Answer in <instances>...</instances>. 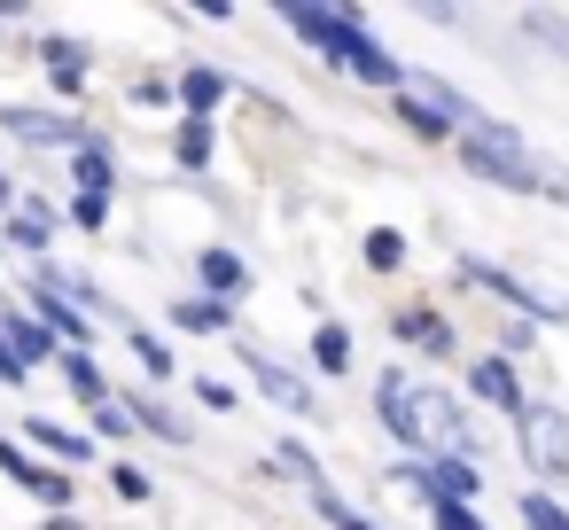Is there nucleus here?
<instances>
[{"instance_id":"obj_16","label":"nucleus","mask_w":569,"mask_h":530,"mask_svg":"<svg viewBox=\"0 0 569 530\" xmlns=\"http://www.w3.org/2000/svg\"><path fill=\"white\" fill-rule=\"evenodd\" d=\"M390 328H398V336H406V343H421V351H429V359H452V328H445V320H437V312H398V320H390Z\"/></svg>"},{"instance_id":"obj_11","label":"nucleus","mask_w":569,"mask_h":530,"mask_svg":"<svg viewBox=\"0 0 569 530\" xmlns=\"http://www.w3.org/2000/svg\"><path fill=\"white\" fill-rule=\"evenodd\" d=\"M71 180H79V196H94V203H110V188H118V157L87 133L79 149H71Z\"/></svg>"},{"instance_id":"obj_29","label":"nucleus","mask_w":569,"mask_h":530,"mask_svg":"<svg viewBox=\"0 0 569 530\" xmlns=\"http://www.w3.org/2000/svg\"><path fill=\"white\" fill-rule=\"evenodd\" d=\"M110 483H118V499H133V507H141V499L157 491V483H149V476H141L133 460H118V468H110Z\"/></svg>"},{"instance_id":"obj_2","label":"nucleus","mask_w":569,"mask_h":530,"mask_svg":"<svg viewBox=\"0 0 569 530\" xmlns=\"http://www.w3.org/2000/svg\"><path fill=\"white\" fill-rule=\"evenodd\" d=\"M281 24L305 40V48H320L336 71H351V79H367V87H406V71H398V56H382V40L367 32V17L359 9H281Z\"/></svg>"},{"instance_id":"obj_32","label":"nucleus","mask_w":569,"mask_h":530,"mask_svg":"<svg viewBox=\"0 0 569 530\" xmlns=\"http://www.w3.org/2000/svg\"><path fill=\"white\" fill-rule=\"evenodd\" d=\"M71 219H79V227H87V234H94V227H102V219H110V203H94V196H71Z\"/></svg>"},{"instance_id":"obj_23","label":"nucleus","mask_w":569,"mask_h":530,"mask_svg":"<svg viewBox=\"0 0 569 530\" xmlns=\"http://www.w3.org/2000/svg\"><path fill=\"white\" fill-rule=\"evenodd\" d=\"M172 157H180V172H203V164H211V126H203V118H180Z\"/></svg>"},{"instance_id":"obj_25","label":"nucleus","mask_w":569,"mask_h":530,"mask_svg":"<svg viewBox=\"0 0 569 530\" xmlns=\"http://www.w3.org/2000/svg\"><path fill=\"white\" fill-rule=\"evenodd\" d=\"M126 343H133V359H141V374H149V382H164V374H172V351H164V336H149V328H126Z\"/></svg>"},{"instance_id":"obj_34","label":"nucleus","mask_w":569,"mask_h":530,"mask_svg":"<svg viewBox=\"0 0 569 530\" xmlns=\"http://www.w3.org/2000/svg\"><path fill=\"white\" fill-rule=\"evenodd\" d=\"M48 530H87V522H71V514H56V522H48Z\"/></svg>"},{"instance_id":"obj_24","label":"nucleus","mask_w":569,"mask_h":530,"mask_svg":"<svg viewBox=\"0 0 569 530\" xmlns=\"http://www.w3.org/2000/svg\"><path fill=\"white\" fill-rule=\"evenodd\" d=\"M40 320H48V328H63V336H79V351L94 343V320H87L79 304H63V297H48V289H40Z\"/></svg>"},{"instance_id":"obj_17","label":"nucleus","mask_w":569,"mask_h":530,"mask_svg":"<svg viewBox=\"0 0 569 530\" xmlns=\"http://www.w3.org/2000/svg\"><path fill=\"white\" fill-rule=\"evenodd\" d=\"M56 367H63V382H71V398H79V406H110V382H102V367H94L87 351H63Z\"/></svg>"},{"instance_id":"obj_14","label":"nucleus","mask_w":569,"mask_h":530,"mask_svg":"<svg viewBox=\"0 0 569 530\" xmlns=\"http://www.w3.org/2000/svg\"><path fill=\"white\" fill-rule=\"evenodd\" d=\"M172 328H188V336H227V328H234V304H219V297H180V304H172Z\"/></svg>"},{"instance_id":"obj_33","label":"nucleus","mask_w":569,"mask_h":530,"mask_svg":"<svg viewBox=\"0 0 569 530\" xmlns=\"http://www.w3.org/2000/svg\"><path fill=\"white\" fill-rule=\"evenodd\" d=\"M9 382H24V367H17V351H9V343H0V390H9Z\"/></svg>"},{"instance_id":"obj_20","label":"nucleus","mask_w":569,"mask_h":530,"mask_svg":"<svg viewBox=\"0 0 569 530\" xmlns=\"http://www.w3.org/2000/svg\"><path fill=\"white\" fill-rule=\"evenodd\" d=\"M180 102H188V118H211L219 110V94H227V79L219 71H180V87H172Z\"/></svg>"},{"instance_id":"obj_13","label":"nucleus","mask_w":569,"mask_h":530,"mask_svg":"<svg viewBox=\"0 0 569 530\" xmlns=\"http://www.w3.org/2000/svg\"><path fill=\"white\" fill-rule=\"evenodd\" d=\"M0 343L17 351V367H32V359H56V336H48L40 320H24V312H0Z\"/></svg>"},{"instance_id":"obj_9","label":"nucleus","mask_w":569,"mask_h":530,"mask_svg":"<svg viewBox=\"0 0 569 530\" xmlns=\"http://www.w3.org/2000/svg\"><path fill=\"white\" fill-rule=\"evenodd\" d=\"M468 390H476L483 406H499L507 421H515V413L530 406V398H522V374L507 367V351H491V359H476V367H468Z\"/></svg>"},{"instance_id":"obj_30","label":"nucleus","mask_w":569,"mask_h":530,"mask_svg":"<svg viewBox=\"0 0 569 530\" xmlns=\"http://www.w3.org/2000/svg\"><path fill=\"white\" fill-rule=\"evenodd\" d=\"M429 522H437V530H483V522H476V507H452V499H437V507H429Z\"/></svg>"},{"instance_id":"obj_18","label":"nucleus","mask_w":569,"mask_h":530,"mask_svg":"<svg viewBox=\"0 0 569 530\" xmlns=\"http://www.w3.org/2000/svg\"><path fill=\"white\" fill-rule=\"evenodd\" d=\"M24 429H32V444H40L48 460H79V468H87V452H94V444H87L79 429H63V421H40V413H32Z\"/></svg>"},{"instance_id":"obj_6","label":"nucleus","mask_w":569,"mask_h":530,"mask_svg":"<svg viewBox=\"0 0 569 530\" xmlns=\"http://www.w3.org/2000/svg\"><path fill=\"white\" fill-rule=\"evenodd\" d=\"M0 133L24 141V149H79L87 126L79 118H56V110H0Z\"/></svg>"},{"instance_id":"obj_7","label":"nucleus","mask_w":569,"mask_h":530,"mask_svg":"<svg viewBox=\"0 0 569 530\" xmlns=\"http://www.w3.org/2000/svg\"><path fill=\"white\" fill-rule=\"evenodd\" d=\"M460 273H468V281H483L491 297H507V304H515V312H530V320H569V304H553V297H538V289H530V281H515L507 266H483V258H468Z\"/></svg>"},{"instance_id":"obj_19","label":"nucleus","mask_w":569,"mask_h":530,"mask_svg":"<svg viewBox=\"0 0 569 530\" xmlns=\"http://www.w3.org/2000/svg\"><path fill=\"white\" fill-rule=\"evenodd\" d=\"M40 63H48V79H56L63 94H79V87H87V48H71V40H48V48H40Z\"/></svg>"},{"instance_id":"obj_4","label":"nucleus","mask_w":569,"mask_h":530,"mask_svg":"<svg viewBox=\"0 0 569 530\" xmlns=\"http://www.w3.org/2000/svg\"><path fill=\"white\" fill-rule=\"evenodd\" d=\"M515 444H522V460H530L538 476H561V468H569V413L522 406V413H515Z\"/></svg>"},{"instance_id":"obj_10","label":"nucleus","mask_w":569,"mask_h":530,"mask_svg":"<svg viewBox=\"0 0 569 530\" xmlns=\"http://www.w3.org/2000/svg\"><path fill=\"white\" fill-rule=\"evenodd\" d=\"M421 476H429V507L437 499H452V507L476 499V460L468 452H437V460H421Z\"/></svg>"},{"instance_id":"obj_1","label":"nucleus","mask_w":569,"mask_h":530,"mask_svg":"<svg viewBox=\"0 0 569 530\" xmlns=\"http://www.w3.org/2000/svg\"><path fill=\"white\" fill-rule=\"evenodd\" d=\"M375 413H382V429H390L398 444H413V452H452V444H476L468 406H460L452 390H421L406 367H382V382H375Z\"/></svg>"},{"instance_id":"obj_27","label":"nucleus","mask_w":569,"mask_h":530,"mask_svg":"<svg viewBox=\"0 0 569 530\" xmlns=\"http://www.w3.org/2000/svg\"><path fill=\"white\" fill-rule=\"evenodd\" d=\"M367 266H375V273H398V266H406V234H398V227H375V234H367Z\"/></svg>"},{"instance_id":"obj_5","label":"nucleus","mask_w":569,"mask_h":530,"mask_svg":"<svg viewBox=\"0 0 569 530\" xmlns=\"http://www.w3.org/2000/svg\"><path fill=\"white\" fill-rule=\"evenodd\" d=\"M0 476H9V483H24L40 507H71V499H79V491H71V476H63V468H40V460H32L17 437H0Z\"/></svg>"},{"instance_id":"obj_22","label":"nucleus","mask_w":569,"mask_h":530,"mask_svg":"<svg viewBox=\"0 0 569 530\" xmlns=\"http://www.w3.org/2000/svg\"><path fill=\"white\" fill-rule=\"evenodd\" d=\"M305 491H312V514H320L328 530H375L359 507H343V499H336V483H328V476H320V483H305Z\"/></svg>"},{"instance_id":"obj_28","label":"nucleus","mask_w":569,"mask_h":530,"mask_svg":"<svg viewBox=\"0 0 569 530\" xmlns=\"http://www.w3.org/2000/svg\"><path fill=\"white\" fill-rule=\"evenodd\" d=\"M522 522H530V530H569V514H561L546 491H522Z\"/></svg>"},{"instance_id":"obj_26","label":"nucleus","mask_w":569,"mask_h":530,"mask_svg":"<svg viewBox=\"0 0 569 530\" xmlns=\"http://www.w3.org/2000/svg\"><path fill=\"white\" fill-rule=\"evenodd\" d=\"M9 242H17V250H48V211H40V203L9 211Z\"/></svg>"},{"instance_id":"obj_15","label":"nucleus","mask_w":569,"mask_h":530,"mask_svg":"<svg viewBox=\"0 0 569 530\" xmlns=\"http://www.w3.org/2000/svg\"><path fill=\"white\" fill-rule=\"evenodd\" d=\"M126 413H133V429H149V437H164V444H188V437H196L164 398H141V390H133V406H126Z\"/></svg>"},{"instance_id":"obj_12","label":"nucleus","mask_w":569,"mask_h":530,"mask_svg":"<svg viewBox=\"0 0 569 530\" xmlns=\"http://www.w3.org/2000/svg\"><path fill=\"white\" fill-rule=\"evenodd\" d=\"M196 281H203V289H211V297L227 304V297H242V289H250V266H242L234 250H219V242H203V250H196Z\"/></svg>"},{"instance_id":"obj_3","label":"nucleus","mask_w":569,"mask_h":530,"mask_svg":"<svg viewBox=\"0 0 569 530\" xmlns=\"http://www.w3.org/2000/svg\"><path fill=\"white\" fill-rule=\"evenodd\" d=\"M460 164H468L476 180H491V188H515V196H546V180H538L530 149L515 141V126H491V118H476V126L460 133Z\"/></svg>"},{"instance_id":"obj_31","label":"nucleus","mask_w":569,"mask_h":530,"mask_svg":"<svg viewBox=\"0 0 569 530\" xmlns=\"http://www.w3.org/2000/svg\"><path fill=\"white\" fill-rule=\"evenodd\" d=\"M94 429H102V437H133V413L110 398V406H94Z\"/></svg>"},{"instance_id":"obj_21","label":"nucleus","mask_w":569,"mask_h":530,"mask_svg":"<svg viewBox=\"0 0 569 530\" xmlns=\"http://www.w3.org/2000/svg\"><path fill=\"white\" fill-rule=\"evenodd\" d=\"M312 367H320V374H343V367H351V328L320 320V328H312Z\"/></svg>"},{"instance_id":"obj_8","label":"nucleus","mask_w":569,"mask_h":530,"mask_svg":"<svg viewBox=\"0 0 569 530\" xmlns=\"http://www.w3.org/2000/svg\"><path fill=\"white\" fill-rule=\"evenodd\" d=\"M242 367H250V382H258V390H266V398H273L281 413H312V382H297V374H289V367H281L273 351L242 343Z\"/></svg>"}]
</instances>
